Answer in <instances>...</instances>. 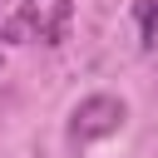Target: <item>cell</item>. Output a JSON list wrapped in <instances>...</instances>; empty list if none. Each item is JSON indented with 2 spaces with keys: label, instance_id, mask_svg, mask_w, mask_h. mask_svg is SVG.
Instances as JSON below:
<instances>
[{
  "label": "cell",
  "instance_id": "cell-1",
  "mask_svg": "<svg viewBox=\"0 0 158 158\" xmlns=\"http://www.w3.org/2000/svg\"><path fill=\"white\" fill-rule=\"evenodd\" d=\"M69 20L74 0H0V40L10 44H59Z\"/></svg>",
  "mask_w": 158,
  "mask_h": 158
},
{
  "label": "cell",
  "instance_id": "cell-2",
  "mask_svg": "<svg viewBox=\"0 0 158 158\" xmlns=\"http://www.w3.org/2000/svg\"><path fill=\"white\" fill-rule=\"evenodd\" d=\"M123 118H128L123 99H114V94H89V99H79V109L69 114V138H74V143L109 138V133L123 128Z\"/></svg>",
  "mask_w": 158,
  "mask_h": 158
},
{
  "label": "cell",
  "instance_id": "cell-3",
  "mask_svg": "<svg viewBox=\"0 0 158 158\" xmlns=\"http://www.w3.org/2000/svg\"><path fill=\"white\" fill-rule=\"evenodd\" d=\"M133 25H138V44L158 49V0H133Z\"/></svg>",
  "mask_w": 158,
  "mask_h": 158
},
{
  "label": "cell",
  "instance_id": "cell-4",
  "mask_svg": "<svg viewBox=\"0 0 158 158\" xmlns=\"http://www.w3.org/2000/svg\"><path fill=\"white\" fill-rule=\"evenodd\" d=\"M0 64H5V59H0Z\"/></svg>",
  "mask_w": 158,
  "mask_h": 158
}]
</instances>
